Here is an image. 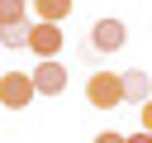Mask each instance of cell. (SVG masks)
I'll list each match as a JSON object with an SVG mask.
<instances>
[{
  "label": "cell",
  "mask_w": 152,
  "mask_h": 143,
  "mask_svg": "<svg viewBox=\"0 0 152 143\" xmlns=\"http://www.w3.org/2000/svg\"><path fill=\"white\" fill-rule=\"evenodd\" d=\"M86 100H90L95 110H114V105H124V76H114V72H95V76L86 81Z\"/></svg>",
  "instance_id": "cell-1"
},
{
  "label": "cell",
  "mask_w": 152,
  "mask_h": 143,
  "mask_svg": "<svg viewBox=\"0 0 152 143\" xmlns=\"http://www.w3.org/2000/svg\"><path fill=\"white\" fill-rule=\"evenodd\" d=\"M33 95H38L33 72H5L0 76V105L5 110H24V105H33Z\"/></svg>",
  "instance_id": "cell-2"
},
{
  "label": "cell",
  "mask_w": 152,
  "mask_h": 143,
  "mask_svg": "<svg viewBox=\"0 0 152 143\" xmlns=\"http://www.w3.org/2000/svg\"><path fill=\"white\" fill-rule=\"evenodd\" d=\"M66 81H71V72H66L57 57H43V62L33 67V86H38V95H62Z\"/></svg>",
  "instance_id": "cell-3"
},
{
  "label": "cell",
  "mask_w": 152,
  "mask_h": 143,
  "mask_svg": "<svg viewBox=\"0 0 152 143\" xmlns=\"http://www.w3.org/2000/svg\"><path fill=\"white\" fill-rule=\"evenodd\" d=\"M62 43H66V38H62L57 19H38V24H33V33H28V48H33L38 57H57V52H62Z\"/></svg>",
  "instance_id": "cell-4"
},
{
  "label": "cell",
  "mask_w": 152,
  "mask_h": 143,
  "mask_svg": "<svg viewBox=\"0 0 152 143\" xmlns=\"http://www.w3.org/2000/svg\"><path fill=\"white\" fill-rule=\"evenodd\" d=\"M124 48V24L119 19H100L90 29V52H119Z\"/></svg>",
  "instance_id": "cell-5"
},
{
  "label": "cell",
  "mask_w": 152,
  "mask_h": 143,
  "mask_svg": "<svg viewBox=\"0 0 152 143\" xmlns=\"http://www.w3.org/2000/svg\"><path fill=\"white\" fill-rule=\"evenodd\" d=\"M147 91H152V86H147V72H138V67L124 72V105H142Z\"/></svg>",
  "instance_id": "cell-6"
},
{
  "label": "cell",
  "mask_w": 152,
  "mask_h": 143,
  "mask_svg": "<svg viewBox=\"0 0 152 143\" xmlns=\"http://www.w3.org/2000/svg\"><path fill=\"white\" fill-rule=\"evenodd\" d=\"M28 33H33V24H28V19L0 24V43H5V48H28Z\"/></svg>",
  "instance_id": "cell-7"
},
{
  "label": "cell",
  "mask_w": 152,
  "mask_h": 143,
  "mask_svg": "<svg viewBox=\"0 0 152 143\" xmlns=\"http://www.w3.org/2000/svg\"><path fill=\"white\" fill-rule=\"evenodd\" d=\"M33 10H38V19H66L71 14V0H33Z\"/></svg>",
  "instance_id": "cell-8"
},
{
  "label": "cell",
  "mask_w": 152,
  "mask_h": 143,
  "mask_svg": "<svg viewBox=\"0 0 152 143\" xmlns=\"http://www.w3.org/2000/svg\"><path fill=\"white\" fill-rule=\"evenodd\" d=\"M24 0H0V24H14V19H24Z\"/></svg>",
  "instance_id": "cell-9"
},
{
  "label": "cell",
  "mask_w": 152,
  "mask_h": 143,
  "mask_svg": "<svg viewBox=\"0 0 152 143\" xmlns=\"http://www.w3.org/2000/svg\"><path fill=\"white\" fill-rule=\"evenodd\" d=\"M142 129H147V133H152V95H147V100H142Z\"/></svg>",
  "instance_id": "cell-10"
}]
</instances>
